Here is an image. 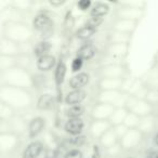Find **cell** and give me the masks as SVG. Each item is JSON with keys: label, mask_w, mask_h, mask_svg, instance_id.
Wrapping results in <instances>:
<instances>
[{"label": "cell", "mask_w": 158, "mask_h": 158, "mask_svg": "<svg viewBox=\"0 0 158 158\" xmlns=\"http://www.w3.org/2000/svg\"><path fill=\"white\" fill-rule=\"evenodd\" d=\"M85 123L81 118H70L66 121L64 129L70 135H79L84 130Z\"/></svg>", "instance_id": "6da1fadb"}, {"label": "cell", "mask_w": 158, "mask_h": 158, "mask_svg": "<svg viewBox=\"0 0 158 158\" xmlns=\"http://www.w3.org/2000/svg\"><path fill=\"white\" fill-rule=\"evenodd\" d=\"M86 98H87V93L82 89H80V90H73L66 95L65 102L69 106L80 105V103H82L86 100Z\"/></svg>", "instance_id": "7a4b0ae2"}, {"label": "cell", "mask_w": 158, "mask_h": 158, "mask_svg": "<svg viewBox=\"0 0 158 158\" xmlns=\"http://www.w3.org/2000/svg\"><path fill=\"white\" fill-rule=\"evenodd\" d=\"M89 79H90V76L87 73H78L77 75L70 78L69 87L73 90H80L86 85H88Z\"/></svg>", "instance_id": "3957f363"}, {"label": "cell", "mask_w": 158, "mask_h": 158, "mask_svg": "<svg viewBox=\"0 0 158 158\" xmlns=\"http://www.w3.org/2000/svg\"><path fill=\"white\" fill-rule=\"evenodd\" d=\"M34 28L40 31H47L51 29L52 27V21L47 14H38L35 19H34Z\"/></svg>", "instance_id": "277c9868"}, {"label": "cell", "mask_w": 158, "mask_h": 158, "mask_svg": "<svg viewBox=\"0 0 158 158\" xmlns=\"http://www.w3.org/2000/svg\"><path fill=\"white\" fill-rule=\"evenodd\" d=\"M44 126H46V121L42 117H36L29 123L28 128V134L31 139H35L41 133V131L44 130Z\"/></svg>", "instance_id": "5b68a950"}, {"label": "cell", "mask_w": 158, "mask_h": 158, "mask_svg": "<svg viewBox=\"0 0 158 158\" xmlns=\"http://www.w3.org/2000/svg\"><path fill=\"white\" fill-rule=\"evenodd\" d=\"M55 63H56V59L53 55L47 54L38 59L37 67L40 72H49V70H51L54 67Z\"/></svg>", "instance_id": "8992f818"}, {"label": "cell", "mask_w": 158, "mask_h": 158, "mask_svg": "<svg viewBox=\"0 0 158 158\" xmlns=\"http://www.w3.org/2000/svg\"><path fill=\"white\" fill-rule=\"evenodd\" d=\"M42 148H44L42 143L39 141H35L25 148L23 153V158H37L42 152Z\"/></svg>", "instance_id": "52a82bcc"}, {"label": "cell", "mask_w": 158, "mask_h": 158, "mask_svg": "<svg viewBox=\"0 0 158 158\" xmlns=\"http://www.w3.org/2000/svg\"><path fill=\"white\" fill-rule=\"evenodd\" d=\"M97 53V48L94 44H86L82 47L79 48V50L77 51V57L81 59L82 61L85 60H91Z\"/></svg>", "instance_id": "ba28073f"}, {"label": "cell", "mask_w": 158, "mask_h": 158, "mask_svg": "<svg viewBox=\"0 0 158 158\" xmlns=\"http://www.w3.org/2000/svg\"><path fill=\"white\" fill-rule=\"evenodd\" d=\"M54 106V97L52 94H49V93H46V94H42L41 97L38 100V104L37 107L39 110H50Z\"/></svg>", "instance_id": "9c48e42d"}, {"label": "cell", "mask_w": 158, "mask_h": 158, "mask_svg": "<svg viewBox=\"0 0 158 158\" xmlns=\"http://www.w3.org/2000/svg\"><path fill=\"white\" fill-rule=\"evenodd\" d=\"M66 65L64 63V61H59L56 64V67H55V73H54V79L55 82H56L57 86H61L63 84L64 79L66 76Z\"/></svg>", "instance_id": "30bf717a"}, {"label": "cell", "mask_w": 158, "mask_h": 158, "mask_svg": "<svg viewBox=\"0 0 158 158\" xmlns=\"http://www.w3.org/2000/svg\"><path fill=\"white\" fill-rule=\"evenodd\" d=\"M110 11V6L107 3L104 2H98L92 7L90 11V15L92 18H102V16L106 15Z\"/></svg>", "instance_id": "8fae6325"}, {"label": "cell", "mask_w": 158, "mask_h": 158, "mask_svg": "<svg viewBox=\"0 0 158 158\" xmlns=\"http://www.w3.org/2000/svg\"><path fill=\"white\" fill-rule=\"evenodd\" d=\"M51 48H52V44L49 41H46V40L44 41H40L34 48V54H35V56H37L39 59V57L44 56V55L49 54Z\"/></svg>", "instance_id": "7c38bea8"}, {"label": "cell", "mask_w": 158, "mask_h": 158, "mask_svg": "<svg viewBox=\"0 0 158 158\" xmlns=\"http://www.w3.org/2000/svg\"><path fill=\"white\" fill-rule=\"evenodd\" d=\"M85 113V108L82 105H73L69 106L65 110V115L68 118H80L82 114Z\"/></svg>", "instance_id": "4fadbf2b"}, {"label": "cell", "mask_w": 158, "mask_h": 158, "mask_svg": "<svg viewBox=\"0 0 158 158\" xmlns=\"http://www.w3.org/2000/svg\"><path fill=\"white\" fill-rule=\"evenodd\" d=\"M95 33H97V29L91 28V27H88L85 25L84 27H81V28H79L78 31H77L76 36L79 39L85 40V39H88V38L92 37Z\"/></svg>", "instance_id": "5bb4252c"}, {"label": "cell", "mask_w": 158, "mask_h": 158, "mask_svg": "<svg viewBox=\"0 0 158 158\" xmlns=\"http://www.w3.org/2000/svg\"><path fill=\"white\" fill-rule=\"evenodd\" d=\"M103 18H90L88 21L86 22V26L91 27V28L97 29L100 25L103 23Z\"/></svg>", "instance_id": "9a60e30c"}, {"label": "cell", "mask_w": 158, "mask_h": 158, "mask_svg": "<svg viewBox=\"0 0 158 158\" xmlns=\"http://www.w3.org/2000/svg\"><path fill=\"white\" fill-rule=\"evenodd\" d=\"M82 66H84V61H82L81 59H79V57H75L74 61H73L72 63V70L74 73H77L79 72V70L81 69Z\"/></svg>", "instance_id": "2e32d148"}, {"label": "cell", "mask_w": 158, "mask_h": 158, "mask_svg": "<svg viewBox=\"0 0 158 158\" xmlns=\"http://www.w3.org/2000/svg\"><path fill=\"white\" fill-rule=\"evenodd\" d=\"M64 158H84V155L79 149H70L69 152L65 154Z\"/></svg>", "instance_id": "e0dca14e"}, {"label": "cell", "mask_w": 158, "mask_h": 158, "mask_svg": "<svg viewBox=\"0 0 158 158\" xmlns=\"http://www.w3.org/2000/svg\"><path fill=\"white\" fill-rule=\"evenodd\" d=\"M85 141H86V138H85L84 135H79V136H76V138H73L72 140L69 141V143L73 145H76V146H80V145L84 144Z\"/></svg>", "instance_id": "ac0fdd59"}, {"label": "cell", "mask_w": 158, "mask_h": 158, "mask_svg": "<svg viewBox=\"0 0 158 158\" xmlns=\"http://www.w3.org/2000/svg\"><path fill=\"white\" fill-rule=\"evenodd\" d=\"M91 6V1L90 0H80L78 2V8L82 11H86L90 8Z\"/></svg>", "instance_id": "d6986e66"}, {"label": "cell", "mask_w": 158, "mask_h": 158, "mask_svg": "<svg viewBox=\"0 0 158 158\" xmlns=\"http://www.w3.org/2000/svg\"><path fill=\"white\" fill-rule=\"evenodd\" d=\"M64 2H65V1H62V0H59V1H55V0H51V1H50L51 5L55 6V7H57V6H62Z\"/></svg>", "instance_id": "ffe728a7"}, {"label": "cell", "mask_w": 158, "mask_h": 158, "mask_svg": "<svg viewBox=\"0 0 158 158\" xmlns=\"http://www.w3.org/2000/svg\"><path fill=\"white\" fill-rule=\"evenodd\" d=\"M146 158H158V152H152L147 155Z\"/></svg>", "instance_id": "44dd1931"}, {"label": "cell", "mask_w": 158, "mask_h": 158, "mask_svg": "<svg viewBox=\"0 0 158 158\" xmlns=\"http://www.w3.org/2000/svg\"><path fill=\"white\" fill-rule=\"evenodd\" d=\"M155 144H156V145H158V133L155 135Z\"/></svg>", "instance_id": "7402d4cb"}]
</instances>
